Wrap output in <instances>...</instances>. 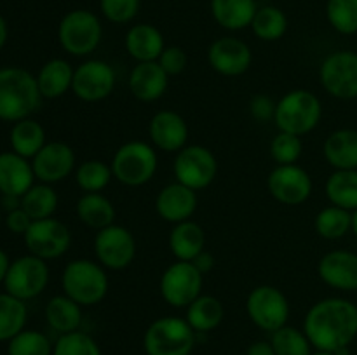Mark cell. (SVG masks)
I'll return each instance as SVG.
<instances>
[{
	"mask_svg": "<svg viewBox=\"0 0 357 355\" xmlns=\"http://www.w3.org/2000/svg\"><path fill=\"white\" fill-rule=\"evenodd\" d=\"M317 235L326 240H338L352 230V212L338 205H328L317 212L314 219Z\"/></svg>",
	"mask_w": 357,
	"mask_h": 355,
	"instance_id": "obj_34",
	"label": "cell"
},
{
	"mask_svg": "<svg viewBox=\"0 0 357 355\" xmlns=\"http://www.w3.org/2000/svg\"><path fill=\"white\" fill-rule=\"evenodd\" d=\"M225 310L216 296L201 294L187 306V322L195 333H209L222 324Z\"/></svg>",
	"mask_w": 357,
	"mask_h": 355,
	"instance_id": "obj_32",
	"label": "cell"
},
{
	"mask_svg": "<svg viewBox=\"0 0 357 355\" xmlns=\"http://www.w3.org/2000/svg\"><path fill=\"white\" fill-rule=\"evenodd\" d=\"M195 209H197V191L178 181L166 184L157 194L155 211L164 221L173 223V225L187 221L192 218Z\"/></svg>",
	"mask_w": 357,
	"mask_h": 355,
	"instance_id": "obj_21",
	"label": "cell"
},
{
	"mask_svg": "<svg viewBox=\"0 0 357 355\" xmlns=\"http://www.w3.org/2000/svg\"><path fill=\"white\" fill-rule=\"evenodd\" d=\"M26 303L9 292H0V341H9L24 329Z\"/></svg>",
	"mask_w": 357,
	"mask_h": 355,
	"instance_id": "obj_36",
	"label": "cell"
},
{
	"mask_svg": "<svg viewBox=\"0 0 357 355\" xmlns=\"http://www.w3.org/2000/svg\"><path fill=\"white\" fill-rule=\"evenodd\" d=\"M246 312L251 322L261 331L274 333L288 324L289 319V301L284 292L275 285H257L248 294Z\"/></svg>",
	"mask_w": 357,
	"mask_h": 355,
	"instance_id": "obj_9",
	"label": "cell"
},
{
	"mask_svg": "<svg viewBox=\"0 0 357 355\" xmlns=\"http://www.w3.org/2000/svg\"><path fill=\"white\" fill-rule=\"evenodd\" d=\"M31 223H33V219L28 216V212L23 207L14 209V211L7 212L6 216V226L9 228V232L16 233V235H24Z\"/></svg>",
	"mask_w": 357,
	"mask_h": 355,
	"instance_id": "obj_47",
	"label": "cell"
},
{
	"mask_svg": "<svg viewBox=\"0 0 357 355\" xmlns=\"http://www.w3.org/2000/svg\"><path fill=\"white\" fill-rule=\"evenodd\" d=\"M319 278L338 291H357V254L335 249L324 254L317 265Z\"/></svg>",
	"mask_w": 357,
	"mask_h": 355,
	"instance_id": "obj_19",
	"label": "cell"
},
{
	"mask_svg": "<svg viewBox=\"0 0 357 355\" xmlns=\"http://www.w3.org/2000/svg\"><path fill=\"white\" fill-rule=\"evenodd\" d=\"M82 308L84 306H80L66 294L52 296L45 305V319L56 333H73V331H79L82 324Z\"/></svg>",
	"mask_w": 357,
	"mask_h": 355,
	"instance_id": "obj_30",
	"label": "cell"
},
{
	"mask_svg": "<svg viewBox=\"0 0 357 355\" xmlns=\"http://www.w3.org/2000/svg\"><path fill=\"white\" fill-rule=\"evenodd\" d=\"M35 173L28 159L16 152L0 153V191L23 197L33 187Z\"/></svg>",
	"mask_w": 357,
	"mask_h": 355,
	"instance_id": "obj_23",
	"label": "cell"
},
{
	"mask_svg": "<svg viewBox=\"0 0 357 355\" xmlns=\"http://www.w3.org/2000/svg\"><path fill=\"white\" fill-rule=\"evenodd\" d=\"M208 61L223 77H239L250 70L253 52L250 45L236 37L216 38L208 49Z\"/></svg>",
	"mask_w": 357,
	"mask_h": 355,
	"instance_id": "obj_18",
	"label": "cell"
},
{
	"mask_svg": "<svg viewBox=\"0 0 357 355\" xmlns=\"http://www.w3.org/2000/svg\"><path fill=\"white\" fill-rule=\"evenodd\" d=\"M52 355H101V348L91 334L73 331L59 334L52 348Z\"/></svg>",
	"mask_w": 357,
	"mask_h": 355,
	"instance_id": "obj_42",
	"label": "cell"
},
{
	"mask_svg": "<svg viewBox=\"0 0 357 355\" xmlns=\"http://www.w3.org/2000/svg\"><path fill=\"white\" fill-rule=\"evenodd\" d=\"M157 63H159L160 68H162L167 75L173 77V75H180V73L185 72L188 58H187V52H185L183 49L178 47V45H169V47L164 49L162 54H160L159 59H157Z\"/></svg>",
	"mask_w": 357,
	"mask_h": 355,
	"instance_id": "obj_45",
	"label": "cell"
},
{
	"mask_svg": "<svg viewBox=\"0 0 357 355\" xmlns=\"http://www.w3.org/2000/svg\"><path fill=\"white\" fill-rule=\"evenodd\" d=\"M52 348L49 338L35 329H23L7 341V355H52Z\"/></svg>",
	"mask_w": 357,
	"mask_h": 355,
	"instance_id": "obj_40",
	"label": "cell"
},
{
	"mask_svg": "<svg viewBox=\"0 0 357 355\" xmlns=\"http://www.w3.org/2000/svg\"><path fill=\"white\" fill-rule=\"evenodd\" d=\"M271 343L274 347L275 355H310L314 348L303 329L300 331L288 324L271 333Z\"/></svg>",
	"mask_w": 357,
	"mask_h": 355,
	"instance_id": "obj_39",
	"label": "cell"
},
{
	"mask_svg": "<svg viewBox=\"0 0 357 355\" xmlns=\"http://www.w3.org/2000/svg\"><path fill=\"white\" fill-rule=\"evenodd\" d=\"M173 173L178 183L194 191L204 190L215 181L218 174V162L215 153L202 145H187L176 153Z\"/></svg>",
	"mask_w": 357,
	"mask_h": 355,
	"instance_id": "obj_11",
	"label": "cell"
},
{
	"mask_svg": "<svg viewBox=\"0 0 357 355\" xmlns=\"http://www.w3.org/2000/svg\"><path fill=\"white\" fill-rule=\"evenodd\" d=\"M7 35H9V30H7V23L2 16H0V49L6 45Z\"/></svg>",
	"mask_w": 357,
	"mask_h": 355,
	"instance_id": "obj_52",
	"label": "cell"
},
{
	"mask_svg": "<svg viewBox=\"0 0 357 355\" xmlns=\"http://www.w3.org/2000/svg\"><path fill=\"white\" fill-rule=\"evenodd\" d=\"M267 188L272 197L281 204L298 205L312 194V178L296 164L278 166L268 174Z\"/></svg>",
	"mask_w": 357,
	"mask_h": 355,
	"instance_id": "obj_16",
	"label": "cell"
},
{
	"mask_svg": "<svg viewBox=\"0 0 357 355\" xmlns=\"http://www.w3.org/2000/svg\"><path fill=\"white\" fill-rule=\"evenodd\" d=\"M323 117L321 100L307 89H295L286 93L275 106L274 122L279 131L305 136L317 127Z\"/></svg>",
	"mask_w": 357,
	"mask_h": 355,
	"instance_id": "obj_4",
	"label": "cell"
},
{
	"mask_svg": "<svg viewBox=\"0 0 357 355\" xmlns=\"http://www.w3.org/2000/svg\"><path fill=\"white\" fill-rule=\"evenodd\" d=\"M0 223H2V207H0Z\"/></svg>",
	"mask_w": 357,
	"mask_h": 355,
	"instance_id": "obj_56",
	"label": "cell"
},
{
	"mask_svg": "<svg viewBox=\"0 0 357 355\" xmlns=\"http://www.w3.org/2000/svg\"><path fill=\"white\" fill-rule=\"evenodd\" d=\"M42 94L37 77L20 66L0 70V118L17 122L28 118L40 108Z\"/></svg>",
	"mask_w": 357,
	"mask_h": 355,
	"instance_id": "obj_2",
	"label": "cell"
},
{
	"mask_svg": "<svg viewBox=\"0 0 357 355\" xmlns=\"http://www.w3.org/2000/svg\"><path fill=\"white\" fill-rule=\"evenodd\" d=\"M302 136L279 131V134H275L271 141V157L274 159V162H278V166L296 164L302 157Z\"/></svg>",
	"mask_w": 357,
	"mask_h": 355,
	"instance_id": "obj_43",
	"label": "cell"
},
{
	"mask_svg": "<svg viewBox=\"0 0 357 355\" xmlns=\"http://www.w3.org/2000/svg\"><path fill=\"white\" fill-rule=\"evenodd\" d=\"M192 263H194V267L197 268L202 275H206L208 271L213 270V267H215V258H213V254L208 253V251H202L201 254H197V256L194 258Z\"/></svg>",
	"mask_w": 357,
	"mask_h": 355,
	"instance_id": "obj_48",
	"label": "cell"
},
{
	"mask_svg": "<svg viewBox=\"0 0 357 355\" xmlns=\"http://www.w3.org/2000/svg\"><path fill=\"white\" fill-rule=\"evenodd\" d=\"M303 333L316 350L337 352L357 338V305L345 298L314 303L303 320Z\"/></svg>",
	"mask_w": 357,
	"mask_h": 355,
	"instance_id": "obj_1",
	"label": "cell"
},
{
	"mask_svg": "<svg viewBox=\"0 0 357 355\" xmlns=\"http://www.w3.org/2000/svg\"><path fill=\"white\" fill-rule=\"evenodd\" d=\"M49 267L47 261L33 254H24L10 261L9 270L3 278L6 292L13 294L21 301L33 299L47 287Z\"/></svg>",
	"mask_w": 357,
	"mask_h": 355,
	"instance_id": "obj_10",
	"label": "cell"
},
{
	"mask_svg": "<svg viewBox=\"0 0 357 355\" xmlns=\"http://www.w3.org/2000/svg\"><path fill=\"white\" fill-rule=\"evenodd\" d=\"M323 153L335 171L357 169V131L338 129L331 132L324 141Z\"/></svg>",
	"mask_w": 357,
	"mask_h": 355,
	"instance_id": "obj_25",
	"label": "cell"
},
{
	"mask_svg": "<svg viewBox=\"0 0 357 355\" xmlns=\"http://www.w3.org/2000/svg\"><path fill=\"white\" fill-rule=\"evenodd\" d=\"M0 207L6 209L7 212L14 211V209H20L21 207V197H17V195L3 194L2 200H0Z\"/></svg>",
	"mask_w": 357,
	"mask_h": 355,
	"instance_id": "obj_50",
	"label": "cell"
},
{
	"mask_svg": "<svg viewBox=\"0 0 357 355\" xmlns=\"http://www.w3.org/2000/svg\"><path fill=\"white\" fill-rule=\"evenodd\" d=\"M275 103L267 94H255L250 101V113L258 122H271L275 117Z\"/></svg>",
	"mask_w": 357,
	"mask_h": 355,
	"instance_id": "obj_46",
	"label": "cell"
},
{
	"mask_svg": "<svg viewBox=\"0 0 357 355\" xmlns=\"http://www.w3.org/2000/svg\"><path fill=\"white\" fill-rule=\"evenodd\" d=\"M23 237L28 253L45 261L63 256L72 244L68 226L54 218L35 219Z\"/></svg>",
	"mask_w": 357,
	"mask_h": 355,
	"instance_id": "obj_14",
	"label": "cell"
},
{
	"mask_svg": "<svg viewBox=\"0 0 357 355\" xmlns=\"http://www.w3.org/2000/svg\"><path fill=\"white\" fill-rule=\"evenodd\" d=\"M326 17L338 33H357V0H328Z\"/></svg>",
	"mask_w": 357,
	"mask_h": 355,
	"instance_id": "obj_41",
	"label": "cell"
},
{
	"mask_svg": "<svg viewBox=\"0 0 357 355\" xmlns=\"http://www.w3.org/2000/svg\"><path fill=\"white\" fill-rule=\"evenodd\" d=\"M246 355H275V350L272 347L271 340H258L248 347Z\"/></svg>",
	"mask_w": 357,
	"mask_h": 355,
	"instance_id": "obj_49",
	"label": "cell"
},
{
	"mask_svg": "<svg viewBox=\"0 0 357 355\" xmlns=\"http://www.w3.org/2000/svg\"><path fill=\"white\" fill-rule=\"evenodd\" d=\"M126 51L129 52L136 63L157 61L162 51L166 49L164 37L159 28L149 23H138L131 26L124 38Z\"/></svg>",
	"mask_w": 357,
	"mask_h": 355,
	"instance_id": "obj_24",
	"label": "cell"
},
{
	"mask_svg": "<svg viewBox=\"0 0 357 355\" xmlns=\"http://www.w3.org/2000/svg\"><path fill=\"white\" fill-rule=\"evenodd\" d=\"M136 239L126 226L110 225L98 230L94 237V254L98 263L108 270H124L136 258Z\"/></svg>",
	"mask_w": 357,
	"mask_h": 355,
	"instance_id": "obj_13",
	"label": "cell"
},
{
	"mask_svg": "<svg viewBox=\"0 0 357 355\" xmlns=\"http://www.w3.org/2000/svg\"><path fill=\"white\" fill-rule=\"evenodd\" d=\"M149 136L155 148L167 153H178L187 146L188 141L187 120L173 110H160L150 118Z\"/></svg>",
	"mask_w": 357,
	"mask_h": 355,
	"instance_id": "obj_20",
	"label": "cell"
},
{
	"mask_svg": "<svg viewBox=\"0 0 357 355\" xmlns=\"http://www.w3.org/2000/svg\"><path fill=\"white\" fill-rule=\"evenodd\" d=\"M323 89L337 100L357 97V52L335 51L323 59L319 66Z\"/></svg>",
	"mask_w": 357,
	"mask_h": 355,
	"instance_id": "obj_12",
	"label": "cell"
},
{
	"mask_svg": "<svg viewBox=\"0 0 357 355\" xmlns=\"http://www.w3.org/2000/svg\"><path fill=\"white\" fill-rule=\"evenodd\" d=\"M9 141L13 152L24 157V159H33L47 143L45 141L44 127L30 117L14 122L13 129H10Z\"/></svg>",
	"mask_w": 357,
	"mask_h": 355,
	"instance_id": "obj_31",
	"label": "cell"
},
{
	"mask_svg": "<svg viewBox=\"0 0 357 355\" xmlns=\"http://www.w3.org/2000/svg\"><path fill=\"white\" fill-rule=\"evenodd\" d=\"M352 233H354L357 239V209L352 212Z\"/></svg>",
	"mask_w": 357,
	"mask_h": 355,
	"instance_id": "obj_53",
	"label": "cell"
},
{
	"mask_svg": "<svg viewBox=\"0 0 357 355\" xmlns=\"http://www.w3.org/2000/svg\"><path fill=\"white\" fill-rule=\"evenodd\" d=\"M169 247L176 260L194 261V258L206 247L204 230L190 219L176 223L169 233Z\"/></svg>",
	"mask_w": 357,
	"mask_h": 355,
	"instance_id": "obj_28",
	"label": "cell"
},
{
	"mask_svg": "<svg viewBox=\"0 0 357 355\" xmlns=\"http://www.w3.org/2000/svg\"><path fill=\"white\" fill-rule=\"evenodd\" d=\"M129 90L136 100L143 103H152L166 94L169 75L160 68L157 61L136 63L129 73Z\"/></svg>",
	"mask_w": 357,
	"mask_h": 355,
	"instance_id": "obj_22",
	"label": "cell"
},
{
	"mask_svg": "<svg viewBox=\"0 0 357 355\" xmlns=\"http://www.w3.org/2000/svg\"><path fill=\"white\" fill-rule=\"evenodd\" d=\"M257 10V0H211L213 17L220 26L230 31L251 26Z\"/></svg>",
	"mask_w": 357,
	"mask_h": 355,
	"instance_id": "obj_27",
	"label": "cell"
},
{
	"mask_svg": "<svg viewBox=\"0 0 357 355\" xmlns=\"http://www.w3.org/2000/svg\"><path fill=\"white\" fill-rule=\"evenodd\" d=\"M75 152L63 141L45 143L44 148L31 159V167L40 183L54 184L68 178L77 169Z\"/></svg>",
	"mask_w": 357,
	"mask_h": 355,
	"instance_id": "obj_17",
	"label": "cell"
},
{
	"mask_svg": "<svg viewBox=\"0 0 357 355\" xmlns=\"http://www.w3.org/2000/svg\"><path fill=\"white\" fill-rule=\"evenodd\" d=\"M195 334L187 319L159 317L143 334V350L146 355H190L195 347Z\"/></svg>",
	"mask_w": 357,
	"mask_h": 355,
	"instance_id": "obj_5",
	"label": "cell"
},
{
	"mask_svg": "<svg viewBox=\"0 0 357 355\" xmlns=\"http://www.w3.org/2000/svg\"><path fill=\"white\" fill-rule=\"evenodd\" d=\"M9 258H7V254L0 249V284H3V278H6L7 270H9Z\"/></svg>",
	"mask_w": 357,
	"mask_h": 355,
	"instance_id": "obj_51",
	"label": "cell"
},
{
	"mask_svg": "<svg viewBox=\"0 0 357 355\" xmlns=\"http://www.w3.org/2000/svg\"><path fill=\"white\" fill-rule=\"evenodd\" d=\"M21 207L28 212L31 219L52 218L58 209V194L47 183L33 184L26 194L21 197Z\"/></svg>",
	"mask_w": 357,
	"mask_h": 355,
	"instance_id": "obj_37",
	"label": "cell"
},
{
	"mask_svg": "<svg viewBox=\"0 0 357 355\" xmlns=\"http://www.w3.org/2000/svg\"><path fill=\"white\" fill-rule=\"evenodd\" d=\"M63 294L72 298L80 306H94L108 294L110 281L103 265L93 260H73L61 275Z\"/></svg>",
	"mask_w": 357,
	"mask_h": 355,
	"instance_id": "obj_3",
	"label": "cell"
},
{
	"mask_svg": "<svg viewBox=\"0 0 357 355\" xmlns=\"http://www.w3.org/2000/svg\"><path fill=\"white\" fill-rule=\"evenodd\" d=\"M73 72L75 70L66 59L56 58L44 63L37 73V84L42 97L44 100H58L63 94L72 90Z\"/></svg>",
	"mask_w": 357,
	"mask_h": 355,
	"instance_id": "obj_26",
	"label": "cell"
},
{
	"mask_svg": "<svg viewBox=\"0 0 357 355\" xmlns=\"http://www.w3.org/2000/svg\"><path fill=\"white\" fill-rule=\"evenodd\" d=\"M204 275L192 261H174L160 275L159 291L164 301L173 308H187L201 296Z\"/></svg>",
	"mask_w": 357,
	"mask_h": 355,
	"instance_id": "obj_8",
	"label": "cell"
},
{
	"mask_svg": "<svg viewBox=\"0 0 357 355\" xmlns=\"http://www.w3.org/2000/svg\"><path fill=\"white\" fill-rule=\"evenodd\" d=\"M100 9L110 23L126 24L138 14L139 0H100Z\"/></svg>",
	"mask_w": 357,
	"mask_h": 355,
	"instance_id": "obj_44",
	"label": "cell"
},
{
	"mask_svg": "<svg viewBox=\"0 0 357 355\" xmlns=\"http://www.w3.org/2000/svg\"><path fill=\"white\" fill-rule=\"evenodd\" d=\"M310 355H335L333 352H324V350H316V352H312V354Z\"/></svg>",
	"mask_w": 357,
	"mask_h": 355,
	"instance_id": "obj_55",
	"label": "cell"
},
{
	"mask_svg": "<svg viewBox=\"0 0 357 355\" xmlns=\"http://www.w3.org/2000/svg\"><path fill=\"white\" fill-rule=\"evenodd\" d=\"M103 37L100 17L87 9H73L61 17L58 40L68 54L82 58L96 51Z\"/></svg>",
	"mask_w": 357,
	"mask_h": 355,
	"instance_id": "obj_7",
	"label": "cell"
},
{
	"mask_svg": "<svg viewBox=\"0 0 357 355\" xmlns=\"http://www.w3.org/2000/svg\"><path fill=\"white\" fill-rule=\"evenodd\" d=\"M324 191L331 204L354 212L357 209V169L335 171L326 180Z\"/></svg>",
	"mask_w": 357,
	"mask_h": 355,
	"instance_id": "obj_33",
	"label": "cell"
},
{
	"mask_svg": "<svg viewBox=\"0 0 357 355\" xmlns=\"http://www.w3.org/2000/svg\"><path fill=\"white\" fill-rule=\"evenodd\" d=\"M75 212L77 218L84 225L94 230H103L107 226L114 225L115 216H117L112 200L105 197L101 191H98V194H84L77 200Z\"/></svg>",
	"mask_w": 357,
	"mask_h": 355,
	"instance_id": "obj_29",
	"label": "cell"
},
{
	"mask_svg": "<svg viewBox=\"0 0 357 355\" xmlns=\"http://www.w3.org/2000/svg\"><path fill=\"white\" fill-rule=\"evenodd\" d=\"M114 178L112 167L103 160H84L75 169V183L86 194H98L105 190Z\"/></svg>",
	"mask_w": 357,
	"mask_h": 355,
	"instance_id": "obj_38",
	"label": "cell"
},
{
	"mask_svg": "<svg viewBox=\"0 0 357 355\" xmlns=\"http://www.w3.org/2000/svg\"><path fill=\"white\" fill-rule=\"evenodd\" d=\"M261 2H271V0H261Z\"/></svg>",
	"mask_w": 357,
	"mask_h": 355,
	"instance_id": "obj_57",
	"label": "cell"
},
{
	"mask_svg": "<svg viewBox=\"0 0 357 355\" xmlns=\"http://www.w3.org/2000/svg\"><path fill=\"white\" fill-rule=\"evenodd\" d=\"M117 75L103 59H87L73 72L72 93L86 103L103 101L114 93Z\"/></svg>",
	"mask_w": 357,
	"mask_h": 355,
	"instance_id": "obj_15",
	"label": "cell"
},
{
	"mask_svg": "<svg viewBox=\"0 0 357 355\" xmlns=\"http://www.w3.org/2000/svg\"><path fill=\"white\" fill-rule=\"evenodd\" d=\"M251 30L255 37L264 42H275L284 37L288 31V17L279 7L264 6L258 7L253 21H251Z\"/></svg>",
	"mask_w": 357,
	"mask_h": 355,
	"instance_id": "obj_35",
	"label": "cell"
},
{
	"mask_svg": "<svg viewBox=\"0 0 357 355\" xmlns=\"http://www.w3.org/2000/svg\"><path fill=\"white\" fill-rule=\"evenodd\" d=\"M335 355H351V350H349V347H344V348H340V350H337V352H333Z\"/></svg>",
	"mask_w": 357,
	"mask_h": 355,
	"instance_id": "obj_54",
	"label": "cell"
},
{
	"mask_svg": "<svg viewBox=\"0 0 357 355\" xmlns=\"http://www.w3.org/2000/svg\"><path fill=\"white\" fill-rule=\"evenodd\" d=\"M159 159L153 145L145 141H128L117 148L112 159V174L126 187H143L157 173Z\"/></svg>",
	"mask_w": 357,
	"mask_h": 355,
	"instance_id": "obj_6",
	"label": "cell"
}]
</instances>
